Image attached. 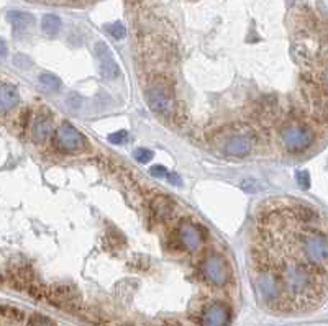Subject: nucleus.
I'll use <instances>...</instances> for the list:
<instances>
[{
  "instance_id": "9b49d317",
  "label": "nucleus",
  "mask_w": 328,
  "mask_h": 326,
  "mask_svg": "<svg viewBox=\"0 0 328 326\" xmlns=\"http://www.w3.org/2000/svg\"><path fill=\"white\" fill-rule=\"evenodd\" d=\"M51 133V118L48 113H40L33 123V139L35 143H45Z\"/></svg>"
},
{
  "instance_id": "9d476101",
  "label": "nucleus",
  "mask_w": 328,
  "mask_h": 326,
  "mask_svg": "<svg viewBox=\"0 0 328 326\" xmlns=\"http://www.w3.org/2000/svg\"><path fill=\"white\" fill-rule=\"evenodd\" d=\"M20 102V94L16 90L15 86H10V84H2L0 86V112L7 113L13 110V108L18 105Z\"/></svg>"
},
{
  "instance_id": "aec40b11",
  "label": "nucleus",
  "mask_w": 328,
  "mask_h": 326,
  "mask_svg": "<svg viewBox=\"0 0 328 326\" xmlns=\"http://www.w3.org/2000/svg\"><path fill=\"white\" fill-rule=\"evenodd\" d=\"M127 139H128L127 130H120V131H115V133H110V135H108V141H110L112 145H123Z\"/></svg>"
},
{
  "instance_id": "0eeeda50",
  "label": "nucleus",
  "mask_w": 328,
  "mask_h": 326,
  "mask_svg": "<svg viewBox=\"0 0 328 326\" xmlns=\"http://www.w3.org/2000/svg\"><path fill=\"white\" fill-rule=\"evenodd\" d=\"M231 320V310L230 307L223 302H214L200 315L202 326H226Z\"/></svg>"
},
{
  "instance_id": "39448f33",
  "label": "nucleus",
  "mask_w": 328,
  "mask_h": 326,
  "mask_svg": "<svg viewBox=\"0 0 328 326\" xmlns=\"http://www.w3.org/2000/svg\"><path fill=\"white\" fill-rule=\"evenodd\" d=\"M207 239V231L200 227V225L194 223V221H182L179 225V230H178V241H179V246L186 251H190V253H194V251H199L202 246H204Z\"/></svg>"
},
{
  "instance_id": "412c9836",
  "label": "nucleus",
  "mask_w": 328,
  "mask_h": 326,
  "mask_svg": "<svg viewBox=\"0 0 328 326\" xmlns=\"http://www.w3.org/2000/svg\"><path fill=\"white\" fill-rule=\"evenodd\" d=\"M296 177H297V182H299V186L302 189H308L310 186V177H308V172L307 171H299L296 174Z\"/></svg>"
},
{
  "instance_id": "f8f14e48",
  "label": "nucleus",
  "mask_w": 328,
  "mask_h": 326,
  "mask_svg": "<svg viewBox=\"0 0 328 326\" xmlns=\"http://www.w3.org/2000/svg\"><path fill=\"white\" fill-rule=\"evenodd\" d=\"M151 210H153L156 218L164 220L174 212V202L166 195H158L153 198V202H151Z\"/></svg>"
},
{
  "instance_id": "b1692460",
  "label": "nucleus",
  "mask_w": 328,
  "mask_h": 326,
  "mask_svg": "<svg viewBox=\"0 0 328 326\" xmlns=\"http://www.w3.org/2000/svg\"><path fill=\"white\" fill-rule=\"evenodd\" d=\"M0 56H7V45H5V41L0 38Z\"/></svg>"
},
{
  "instance_id": "dca6fc26",
  "label": "nucleus",
  "mask_w": 328,
  "mask_h": 326,
  "mask_svg": "<svg viewBox=\"0 0 328 326\" xmlns=\"http://www.w3.org/2000/svg\"><path fill=\"white\" fill-rule=\"evenodd\" d=\"M0 315H4L7 318L15 320V321H20L23 318L22 310H18V308H15V307H8V305H0Z\"/></svg>"
},
{
  "instance_id": "2eb2a0df",
  "label": "nucleus",
  "mask_w": 328,
  "mask_h": 326,
  "mask_svg": "<svg viewBox=\"0 0 328 326\" xmlns=\"http://www.w3.org/2000/svg\"><path fill=\"white\" fill-rule=\"evenodd\" d=\"M40 84L46 90H53V92H57V90L63 87L61 79L57 77V76H54V74H51V72H43V74H41V76H40Z\"/></svg>"
},
{
  "instance_id": "423d86ee",
  "label": "nucleus",
  "mask_w": 328,
  "mask_h": 326,
  "mask_svg": "<svg viewBox=\"0 0 328 326\" xmlns=\"http://www.w3.org/2000/svg\"><path fill=\"white\" fill-rule=\"evenodd\" d=\"M54 145L57 149H61L64 153H75L86 148V138H84L82 133L75 130L72 125L63 123L61 127L56 130Z\"/></svg>"
},
{
  "instance_id": "6ab92c4d",
  "label": "nucleus",
  "mask_w": 328,
  "mask_h": 326,
  "mask_svg": "<svg viewBox=\"0 0 328 326\" xmlns=\"http://www.w3.org/2000/svg\"><path fill=\"white\" fill-rule=\"evenodd\" d=\"M28 326H56V324L45 315H33L28 321Z\"/></svg>"
},
{
  "instance_id": "4be33fe9",
  "label": "nucleus",
  "mask_w": 328,
  "mask_h": 326,
  "mask_svg": "<svg viewBox=\"0 0 328 326\" xmlns=\"http://www.w3.org/2000/svg\"><path fill=\"white\" fill-rule=\"evenodd\" d=\"M149 174L153 175V177H156V179H161V177H166V175H167V169L164 166H153L149 169Z\"/></svg>"
},
{
  "instance_id": "ddd939ff",
  "label": "nucleus",
  "mask_w": 328,
  "mask_h": 326,
  "mask_svg": "<svg viewBox=\"0 0 328 326\" xmlns=\"http://www.w3.org/2000/svg\"><path fill=\"white\" fill-rule=\"evenodd\" d=\"M7 18H8V22L13 25L15 30L28 28V27H31L33 23H35V16H33L31 13H28V12H20V10L8 12Z\"/></svg>"
},
{
  "instance_id": "1a4fd4ad",
  "label": "nucleus",
  "mask_w": 328,
  "mask_h": 326,
  "mask_svg": "<svg viewBox=\"0 0 328 326\" xmlns=\"http://www.w3.org/2000/svg\"><path fill=\"white\" fill-rule=\"evenodd\" d=\"M251 149H253V139L241 133L230 136L223 145L225 156L230 157H245L251 153Z\"/></svg>"
},
{
  "instance_id": "6e6552de",
  "label": "nucleus",
  "mask_w": 328,
  "mask_h": 326,
  "mask_svg": "<svg viewBox=\"0 0 328 326\" xmlns=\"http://www.w3.org/2000/svg\"><path fill=\"white\" fill-rule=\"evenodd\" d=\"M95 51H97V57L100 63V74H102V77L107 80L115 79L119 76V64H117L110 48H108L105 43H97Z\"/></svg>"
},
{
  "instance_id": "a211bd4d",
  "label": "nucleus",
  "mask_w": 328,
  "mask_h": 326,
  "mask_svg": "<svg viewBox=\"0 0 328 326\" xmlns=\"http://www.w3.org/2000/svg\"><path fill=\"white\" fill-rule=\"evenodd\" d=\"M107 30H108V33H110V35H112L115 39H123V38H125V35H127V28H125L120 22L112 23L110 27H108Z\"/></svg>"
},
{
  "instance_id": "5701e85b",
  "label": "nucleus",
  "mask_w": 328,
  "mask_h": 326,
  "mask_svg": "<svg viewBox=\"0 0 328 326\" xmlns=\"http://www.w3.org/2000/svg\"><path fill=\"white\" fill-rule=\"evenodd\" d=\"M166 179L169 180V182L172 184V186H181V182H182L179 175H178V174H174V172H167Z\"/></svg>"
},
{
  "instance_id": "f257e3e1",
  "label": "nucleus",
  "mask_w": 328,
  "mask_h": 326,
  "mask_svg": "<svg viewBox=\"0 0 328 326\" xmlns=\"http://www.w3.org/2000/svg\"><path fill=\"white\" fill-rule=\"evenodd\" d=\"M267 249L259 261L279 280L285 308L308 310L328 295V231L314 207L292 203L267 213Z\"/></svg>"
},
{
  "instance_id": "7ed1b4c3",
  "label": "nucleus",
  "mask_w": 328,
  "mask_h": 326,
  "mask_svg": "<svg viewBox=\"0 0 328 326\" xmlns=\"http://www.w3.org/2000/svg\"><path fill=\"white\" fill-rule=\"evenodd\" d=\"M202 277H204L210 286L215 287H223L226 282L230 280V267L228 262L225 261V257L220 254H208L200 266Z\"/></svg>"
},
{
  "instance_id": "20e7f679",
  "label": "nucleus",
  "mask_w": 328,
  "mask_h": 326,
  "mask_svg": "<svg viewBox=\"0 0 328 326\" xmlns=\"http://www.w3.org/2000/svg\"><path fill=\"white\" fill-rule=\"evenodd\" d=\"M146 100L149 108L159 116H171L174 112V97L171 90L163 84H155L146 92Z\"/></svg>"
},
{
  "instance_id": "4468645a",
  "label": "nucleus",
  "mask_w": 328,
  "mask_h": 326,
  "mask_svg": "<svg viewBox=\"0 0 328 326\" xmlns=\"http://www.w3.org/2000/svg\"><path fill=\"white\" fill-rule=\"evenodd\" d=\"M61 25H63V23H61L60 16L49 13V15H45V16H43V22H41V28H43V31L46 33V35L56 36L57 33H60V30H61Z\"/></svg>"
},
{
  "instance_id": "f03ea898",
  "label": "nucleus",
  "mask_w": 328,
  "mask_h": 326,
  "mask_svg": "<svg viewBox=\"0 0 328 326\" xmlns=\"http://www.w3.org/2000/svg\"><path fill=\"white\" fill-rule=\"evenodd\" d=\"M281 141L289 153H302L314 145L315 133L302 123H287L281 130Z\"/></svg>"
},
{
  "instance_id": "f3484780",
  "label": "nucleus",
  "mask_w": 328,
  "mask_h": 326,
  "mask_svg": "<svg viewBox=\"0 0 328 326\" xmlns=\"http://www.w3.org/2000/svg\"><path fill=\"white\" fill-rule=\"evenodd\" d=\"M133 156H134V159H137L138 162L146 164V162H149L151 159H153L155 153L149 151V149H146V148H138V149H134Z\"/></svg>"
}]
</instances>
